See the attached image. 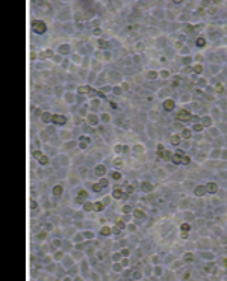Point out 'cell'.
<instances>
[{"mask_svg": "<svg viewBox=\"0 0 227 281\" xmlns=\"http://www.w3.org/2000/svg\"><path fill=\"white\" fill-rule=\"evenodd\" d=\"M168 76H170V73H168V71H160V77H164V79H167Z\"/></svg>", "mask_w": 227, "mask_h": 281, "instance_id": "26", "label": "cell"}, {"mask_svg": "<svg viewBox=\"0 0 227 281\" xmlns=\"http://www.w3.org/2000/svg\"><path fill=\"white\" fill-rule=\"evenodd\" d=\"M194 70H195V73H201V71H203V67H201V65H197Z\"/></svg>", "mask_w": 227, "mask_h": 281, "instance_id": "28", "label": "cell"}, {"mask_svg": "<svg viewBox=\"0 0 227 281\" xmlns=\"http://www.w3.org/2000/svg\"><path fill=\"white\" fill-rule=\"evenodd\" d=\"M89 121L92 122L94 126H96V124H97V118H96V117H89Z\"/></svg>", "mask_w": 227, "mask_h": 281, "instance_id": "32", "label": "cell"}, {"mask_svg": "<svg viewBox=\"0 0 227 281\" xmlns=\"http://www.w3.org/2000/svg\"><path fill=\"white\" fill-rule=\"evenodd\" d=\"M115 165H117V166H123V162H121V159H117V160H115Z\"/></svg>", "mask_w": 227, "mask_h": 281, "instance_id": "33", "label": "cell"}, {"mask_svg": "<svg viewBox=\"0 0 227 281\" xmlns=\"http://www.w3.org/2000/svg\"><path fill=\"white\" fill-rule=\"evenodd\" d=\"M30 207H32V209H35V207H36V204H35L34 201H30Z\"/></svg>", "mask_w": 227, "mask_h": 281, "instance_id": "37", "label": "cell"}, {"mask_svg": "<svg viewBox=\"0 0 227 281\" xmlns=\"http://www.w3.org/2000/svg\"><path fill=\"white\" fill-rule=\"evenodd\" d=\"M45 56H52V50H45Z\"/></svg>", "mask_w": 227, "mask_h": 281, "instance_id": "36", "label": "cell"}, {"mask_svg": "<svg viewBox=\"0 0 227 281\" xmlns=\"http://www.w3.org/2000/svg\"><path fill=\"white\" fill-rule=\"evenodd\" d=\"M123 148H124V147H121V145H115V151H117V153H121V151H123Z\"/></svg>", "mask_w": 227, "mask_h": 281, "instance_id": "29", "label": "cell"}, {"mask_svg": "<svg viewBox=\"0 0 227 281\" xmlns=\"http://www.w3.org/2000/svg\"><path fill=\"white\" fill-rule=\"evenodd\" d=\"M105 172H106V168L103 166V165H98V166L96 168V174H97V175H103Z\"/></svg>", "mask_w": 227, "mask_h": 281, "instance_id": "9", "label": "cell"}, {"mask_svg": "<svg viewBox=\"0 0 227 281\" xmlns=\"http://www.w3.org/2000/svg\"><path fill=\"white\" fill-rule=\"evenodd\" d=\"M182 230H183V231H189V230H191V227H189V224H183V225H182Z\"/></svg>", "mask_w": 227, "mask_h": 281, "instance_id": "25", "label": "cell"}, {"mask_svg": "<svg viewBox=\"0 0 227 281\" xmlns=\"http://www.w3.org/2000/svg\"><path fill=\"white\" fill-rule=\"evenodd\" d=\"M182 136H183L185 139H189L191 138V130H183L182 131Z\"/></svg>", "mask_w": 227, "mask_h": 281, "instance_id": "16", "label": "cell"}, {"mask_svg": "<svg viewBox=\"0 0 227 281\" xmlns=\"http://www.w3.org/2000/svg\"><path fill=\"white\" fill-rule=\"evenodd\" d=\"M39 163H43V165H47V163H48V159L45 157V156H43V157L39 159Z\"/></svg>", "mask_w": 227, "mask_h": 281, "instance_id": "22", "label": "cell"}, {"mask_svg": "<svg viewBox=\"0 0 227 281\" xmlns=\"http://www.w3.org/2000/svg\"><path fill=\"white\" fill-rule=\"evenodd\" d=\"M164 109L168 110V112L173 110V109H174V101H173V100H167V101L164 103Z\"/></svg>", "mask_w": 227, "mask_h": 281, "instance_id": "6", "label": "cell"}, {"mask_svg": "<svg viewBox=\"0 0 227 281\" xmlns=\"http://www.w3.org/2000/svg\"><path fill=\"white\" fill-rule=\"evenodd\" d=\"M34 157H36V159H41V157H43L41 151H34Z\"/></svg>", "mask_w": 227, "mask_h": 281, "instance_id": "24", "label": "cell"}, {"mask_svg": "<svg viewBox=\"0 0 227 281\" xmlns=\"http://www.w3.org/2000/svg\"><path fill=\"white\" fill-rule=\"evenodd\" d=\"M206 192H208V189H206V187H203V186H198V187H195V195H197V197H201V195H204Z\"/></svg>", "mask_w": 227, "mask_h": 281, "instance_id": "8", "label": "cell"}, {"mask_svg": "<svg viewBox=\"0 0 227 281\" xmlns=\"http://www.w3.org/2000/svg\"><path fill=\"white\" fill-rule=\"evenodd\" d=\"M158 156H159L160 159H164V160H170L171 159V154L167 150H164L162 145H159V148H158Z\"/></svg>", "mask_w": 227, "mask_h": 281, "instance_id": "4", "label": "cell"}, {"mask_svg": "<svg viewBox=\"0 0 227 281\" xmlns=\"http://www.w3.org/2000/svg\"><path fill=\"white\" fill-rule=\"evenodd\" d=\"M59 50H61V53H67V52H68V45H62Z\"/></svg>", "mask_w": 227, "mask_h": 281, "instance_id": "27", "label": "cell"}, {"mask_svg": "<svg viewBox=\"0 0 227 281\" xmlns=\"http://www.w3.org/2000/svg\"><path fill=\"white\" fill-rule=\"evenodd\" d=\"M173 162L177 163V165H188L189 162H191V159H189L182 150H177L174 153V156H173Z\"/></svg>", "mask_w": 227, "mask_h": 281, "instance_id": "1", "label": "cell"}, {"mask_svg": "<svg viewBox=\"0 0 227 281\" xmlns=\"http://www.w3.org/2000/svg\"><path fill=\"white\" fill-rule=\"evenodd\" d=\"M206 189H208V192H210V193H215V192L218 191V186H217L215 183H208Z\"/></svg>", "mask_w": 227, "mask_h": 281, "instance_id": "7", "label": "cell"}, {"mask_svg": "<svg viewBox=\"0 0 227 281\" xmlns=\"http://www.w3.org/2000/svg\"><path fill=\"white\" fill-rule=\"evenodd\" d=\"M112 195H114L115 200H121V198H123V192L120 191V189H115V191L112 192Z\"/></svg>", "mask_w": 227, "mask_h": 281, "instance_id": "10", "label": "cell"}, {"mask_svg": "<svg viewBox=\"0 0 227 281\" xmlns=\"http://www.w3.org/2000/svg\"><path fill=\"white\" fill-rule=\"evenodd\" d=\"M32 30H34L35 33L41 35L47 30V26H45V23L41 21V20H34V21H32Z\"/></svg>", "mask_w": 227, "mask_h": 281, "instance_id": "2", "label": "cell"}, {"mask_svg": "<svg viewBox=\"0 0 227 281\" xmlns=\"http://www.w3.org/2000/svg\"><path fill=\"white\" fill-rule=\"evenodd\" d=\"M53 193H55V195H61V193H62V186L61 184L55 186V187H53Z\"/></svg>", "mask_w": 227, "mask_h": 281, "instance_id": "11", "label": "cell"}, {"mask_svg": "<svg viewBox=\"0 0 227 281\" xmlns=\"http://www.w3.org/2000/svg\"><path fill=\"white\" fill-rule=\"evenodd\" d=\"M148 77H150V79H155V77H156V71H150V73H148Z\"/></svg>", "mask_w": 227, "mask_h": 281, "instance_id": "31", "label": "cell"}, {"mask_svg": "<svg viewBox=\"0 0 227 281\" xmlns=\"http://www.w3.org/2000/svg\"><path fill=\"white\" fill-rule=\"evenodd\" d=\"M101 234H103V236H109V234H111V228H109V227H103V228H101Z\"/></svg>", "mask_w": 227, "mask_h": 281, "instance_id": "13", "label": "cell"}, {"mask_svg": "<svg viewBox=\"0 0 227 281\" xmlns=\"http://www.w3.org/2000/svg\"><path fill=\"white\" fill-rule=\"evenodd\" d=\"M86 195H88V193H86L85 191H80L79 195H77V197H79V198H77V201H80V200H83V198H86Z\"/></svg>", "mask_w": 227, "mask_h": 281, "instance_id": "18", "label": "cell"}, {"mask_svg": "<svg viewBox=\"0 0 227 281\" xmlns=\"http://www.w3.org/2000/svg\"><path fill=\"white\" fill-rule=\"evenodd\" d=\"M100 184L103 186V187H105V186H108V180H101V181H100Z\"/></svg>", "mask_w": 227, "mask_h": 281, "instance_id": "35", "label": "cell"}, {"mask_svg": "<svg viewBox=\"0 0 227 281\" xmlns=\"http://www.w3.org/2000/svg\"><path fill=\"white\" fill-rule=\"evenodd\" d=\"M179 142H180V138L177 135L171 136V144H173V145H179Z\"/></svg>", "mask_w": 227, "mask_h": 281, "instance_id": "12", "label": "cell"}, {"mask_svg": "<svg viewBox=\"0 0 227 281\" xmlns=\"http://www.w3.org/2000/svg\"><path fill=\"white\" fill-rule=\"evenodd\" d=\"M94 210H96V212L103 210V204H101V202H96V204H94Z\"/></svg>", "mask_w": 227, "mask_h": 281, "instance_id": "17", "label": "cell"}, {"mask_svg": "<svg viewBox=\"0 0 227 281\" xmlns=\"http://www.w3.org/2000/svg\"><path fill=\"white\" fill-rule=\"evenodd\" d=\"M101 187H103V186H101L100 183H96V184H92V191H96V192L101 191Z\"/></svg>", "mask_w": 227, "mask_h": 281, "instance_id": "20", "label": "cell"}, {"mask_svg": "<svg viewBox=\"0 0 227 281\" xmlns=\"http://www.w3.org/2000/svg\"><path fill=\"white\" fill-rule=\"evenodd\" d=\"M55 124H59V126H62V124L67 122V118L64 117V115H53V119H52Z\"/></svg>", "mask_w": 227, "mask_h": 281, "instance_id": "5", "label": "cell"}, {"mask_svg": "<svg viewBox=\"0 0 227 281\" xmlns=\"http://www.w3.org/2000/svg\"><path fill=\"white\" fill-rule=\"evenodd\" d=\"M111 177H112L114 180H118V178H121V174H120V172H112V175H111Z\"/></svg>", "mask_w": 227, "mask_h": 281, "instance_id": "21", "label": "cell"}, {"mask_svg": "<svg viewBox=\"0 0 227 281\" xmlns=\"http://www.w3.org/2000/svg\"><path fill=\"white\" fill-rule=\"evenodd\" d=\"M43 119H44L45 122H48V121H52V119H53V115H50V113H44V115H43Z\"/></svg>", "mask_w": 227, "mask_h": 281, "instance_id": "14", "label": "cell"}, {"mask_svg": "<svg viewBox=\"0 0 227 281\" xmlns=\"http://www.w3.org/2000/svg\"><path fill=\"white\" fill-rule=\"evenodd\" d=\"M142 189H144V191H151L153 186H151L150 183H142Z\"/></svg>", "mask_w": 227, "mask_h": 281, "instance_id": "19", "label": "cell"}, {"mask_svg": "<svg viewBox=\"0 0 227 281\" xmlns=\"http://www.w3.org/2000/svg\"><path fill=\"white\" fill-rule=\"evenodd\" d=\"M197 47H204V44H206V41H204V38H198L197 39Z\"/></svg>", "mask_w": 227, "mask_h": 281, "instance_id": "15", "label": "cell"}, {"mask_svg": "<svg viewBox=\"0 0 227 281\" xmlns=\"http://www.w3.org/2000/svg\"><path fill=\"white\" fill-rule=\"evenodd\" d=\"M176 118L179 119V121H189V119L192 118V115H191V112H188V110H180V112L176 115Z\"/></svg>", "mask_w": 227, "mask_h": 281, "instance_id": "3", "label": "cell"}, {"mask_svg": "<svg viewBox=\"0 0 227 281\" xmlns=\"http://www.w3.org/2000/svg\"><path fill=\"white\" fill-rule=\"evenodd\" d=\"M135 216H136V218H144V213L141 212V210H136V212H135Z\"/></svg>", "mask_w": 227, "mask_h": 281, "instance_id": "23", "label": "cell"}, {"mask_svg": "<svg viewBox=\"0 0 227 281\" xmlns=\"http://www.w3.org/2000/svg\"><path fill=\"white\" fill-rule=\"evenodd\" d=\"M123 212H124V213H129V212H130V207H129V206H124V207H123Z\"/></svg>", "mask_w": 227, "mask_h": 281, "instance_id": "34", "label": "cell"}, {"mask_svg": "<svg viewBox=\"0 0 227 281\" xmlns=\"http://www.w3.org/2000/svg\"><path fill=\"white\" fill-rule=\"evenodd\" d=\"M91 209H94V204H85V210H91Z\"/></svg>", "mask_w": 227, "mask_h": 281, "instance_id": "30", "label": "cell"}]
</instances>
